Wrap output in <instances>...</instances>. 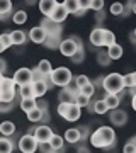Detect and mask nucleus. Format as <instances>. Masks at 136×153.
<instances>
[{
	"mask_svg": "<svg viewBox=\"0 0 136 153\" xmlns=\"http://www.w3.org/2000/svg\"><path fill=\"white\" fill-rule=\"evenodd\" d=\"M88 141L94 148H102V150H109L116 145V133L111 126H100L94 133H90Z\"/></svg>",
	"mask_w": 136,
	"mask_h": 153,
	"instance_id": "1",
	"label": "nucleus"
},
{
	"mask_svg": "<svg viewBox=\"0 0 136 153\" xmlns=\"http://www.w3.org/2000/svg\"><path fill=\"white\" fill-rule=\"evenodd\" d=\"M41 27L46 31V41H44V46L49 49H56L61 43V33H63V27L61 24H54L49 17H44L41 24Z\"/></svg>",
	"mask_w": 136,
	"mask_h": 153,
	"instance_id": "2",
	"label": "nucleus"
},
{
	"mask_svg": "<svg viewBox=\"0 0 136 153\" xmlns=\"http://www.w3.org/2000/svg\"><path fill=\"white\" fill-rule=\"evenodd\" d=\"M49 83L53 85V87H61L65 88L68 87L73 80V75H71L70 68H66V66H58V68H54L48 76Z\"/></svg>",
	"mask_w": 136,
	"mask_h": 153,
	"instance_id": "3",
	"label": "nucleus"
},
{
	"mask_svg": "<svg viewBox=\"0 0 136 153\" xmlns=\"http://www.w3.org/2000/svg\"><path fill=\"white\" fill-rule=\"evenodd\" d=\"M100 87L104 88L106 94H123L124 92V85H123V75L119 73H109L102 76V83Z\"/></svg>",
	"mask_w": 136,
	"mask_h": 153,
	"instance_id": "4",
	"label": "nucleus"
},
{
	"mask_svg": "<svg viewBox=\"0 0 136 153\" xmlns=\"http://www.w3.org/2000/svg\"><path fill=\"white\" fill-rule=\"evenodd\" d=\"M17 85L14 82V78L4 76L0 80V100L2 102H16L17 97Z\"/></svg>",
	"mask_w": 136,
	"mask_h": 153,
	"instance_id": "5",
	"label": "nucleus"
},
{
	"mask_svg": "<svg viewBox=\"0 0 136 153\" xmlns=\"http://www.w3.org/2000/svg\"><path fill=\"white\" fill-rule=\"evenodd\" d=\"M58 114H60L63 119L70 121V123H75V121L80 119L82 109L77 104H63V102H60V104H58Z\"/></svg>",
	"mask_w": 136,
	"mask_h": 153,
	"instance_id": "6",
	"label": "nucleus"
},
{
	"mask_svg": "<svg viewBox=\"0 0 136 153\" xmlns=\"http://www.w3.org/2000/svg\"><path fill=\"white\" fill-rule=\"evenodd\" d=\"M38 146H39V143L36 141V138H34L33 134H29V133L22 134V136L19 138V143H17V148H19L22 153H36Z\"/></svg>",
	"mask_w": 136,
	"mask_h": 153,
	"instance_id": "7",
	"label": "nucleus"
},
{
	"mask_svg": "<svg viewBox=\"0 0 136 153\" xmlns=\"http://www.w3.org/2000/svg\"><path fill=\"white\" fill-rule=\"evenodd\" d=\"M14 82H16V85H27V83H33L34 80V73L31 68H27V66H22V68H19V70L14 73Z\"/></svg>",
	"mask_w": 136,
	"mask_h": 153,
	"instance_id": "8",
	"label": "nucleus"
},
{
	"mask_svg": "<svg viewBox=\"0 0 136 153\" xmlns=\"http://www.w3.org/2000/svg\"><path fill=\"white\" fill-rule=\"evenodd\" d=\"M53 129L46 124H41V126H36L34 128V134L33 136L36 138V141L41 145V143H49V140L53 138Z\"/></svg>",
	"mask_w": 136,
	"mask_h": 153,
	"instance_id": "9",
	"label": "nucleus"
},
{
	"mask_svg": "<svg viewBox=\"0 0 136 153\" xmlns=\"http://www.w3.org/2000/svg\"><path fill=\"white\" fill-rule=\"evenodd\" d=\"M58 49H60V53L63 56H66V58H71V56L77 53V43L73 41L71 38H68V39H61V43H60V46H58Z\"/></svg>",
	"mask_w": 136,
	"mask_h": 153,
	"instance_id": "10",
	"label": "nucleus"
},
{
	"mask_svg": "<svg viewBox=\"0 0 136 153\" xmlns=\"http://www.w3.org/2000/svg\"><path fill=\"white\" fill-rule=\"evenodd\" d=\"M53 87L51 83H49L48 78H39V80H34L33 82V88H34V97L36 99H41L44 94L48 92L49 88Z\"/></svg>",
	"mask_w": 136,
	"mask_h": 153,
	"instance_id": "11",
	"label": "nucleus"
},
{
	"mask_svg": "<svg viewBox=\"0 0 136 153\" xmlns=\"http://www.w3.org/2000/svg\"><path fill=\"white\" fill-rule=\"evenodd\" d=\"M109 121L114 126H124L128 123V112L124 109H112L109 114Z\"/></svg>",
	"mask_w": 136,
	"mask_h": 153,
	"instance_id": "12",
	"label": "nucleus"
},
{
	"mask_svg": "<svg viewBox=\"0 0 136 153\" xmlns=\"http://www.w3.org/2000/svg\"><path fill=\"white\" fill-rule=\"evenodd\" d=\"M29 39L36 44H44V41H46V31L41 26H34L29 31Z\"/></svg>",
	"mask_w": 136,
	"mask_h": 153,
	"instance_id": "13",
	"label": "nucleus"
},
{
	"mask_svg": "<svg viewBox=\"0 0 136 153\" xmlns=\"http://www.w3.org/2000/svg\"><path fill=\"white\" fill-rule=\"evenodd\" d=\"M66 17H68V12H66L65 5L58 2V5H56V9L53 10V14L49 16V19H51V21H53L54 24H61V22L65 21Z\"/></svg>",
	"mask_w": 136,
	"mask_h": 153,
	"instance_id": "14",
	"label": "nucleus"
},
{
	"mask_svg": "<svg viewBox=\"0 0 136 153\" xmlns=\"http://www.w3.org/2000/svg\"><path fill=\"white\" fill-rule=\"evenodd\" d=\"M90 44H94V48H102L104 46V29L95 27L90 33Z\"/></svg>",
	"mask_w": 136,
	"mask_h": 153,
	"instance_id": "15",
	"label": "nucleus"
},
{
	"mask_svg": "<svg viewBox=\"0 0 136 153\" xmlns=\"http://www.w3.org/2000/svg\"><path fill=\"white\" fill-rule=\"evenodd\" d=\"M56 5H58L56 0H41V2H39V10H41L43 16L49 17L53 14V10L56 9Z\"/></svg>",
	"mask_w": 136,
	"mask_h": 153,
	"instance_id": "16",
	"label": "nucleus"
},
{
	"mask_svg": "<svg viewBox=\"0 0 136 153\" xmlns=\"http://www.w3.org/2000/svg\"><path fill=\"white\" fill-rule=\"evenodd\" d=\"M102 99H104V102L107 104L109 111L119 109V105H121V95L119 94H106Z\"/></svg>",
	"mask_w": 136,
	"mask_h": 153,
	"instance_id": "17",
	"label": "nucleus"
},
{
	"mask_svg": "<svg viewBox=\"0 0 136 153\" xmlns=\"http://www.w3.org/2000/svg\"><path fill=\"white\" fill-rule=\"evenodd\" d=\"M63 140H65V143H70V145H75V143L82 141L78 128H70V129H66L65 134H63Z\"/></svg>",
	"mask_w": 136,
	"mask_h": 153,
	"instance_id": "18",
	"label": "nucleus"
},
{
	"mask_svg": "<svg viewBox=\"0 0 136 153\" xmlns=\"http://www.w3.org/2000/svg\"><path fill=\"white\" fill-rule=\"evenodd\" d=\"M10 39H12V46H22V44H26L27 41V34L21 29H16V31H10Z\"/></svg>",
	"mask_w": 136,
	"mask_h": 153,
	"instance_id": "19",
	"label": "nucleus"
},
{
	"mask_svg": "<svg viewBox=\"0 0 136 153\" xmlns=\"http://www.w3.org/2000/svg\"><path fill=\"white\" fill-rule=\"evenodd\" d=\"M88 107H90V111L95 112V114H106V112H109V107H107V104L104 102V99H97L95 102H90Z\"/></svg>",
	"mask_w": 136,
	"mask_h": 153,
	"instance_id": "20",
	"label": "nucleus"
},
{
	"mask_svg": "<svg viewBox=\"0 0 136 153\" xmlns=\"http://www.w3.org/2000/svg\"><path fill=\"white\" fill-rule=\"evenodd\" d=\"M36 70L39 71V75L44 76V78H48L49 73L53 71V66H51V61L49 60H41L38 63V66H36Z\"/></svg>",
	"mask_w": 136,
	"mask_h": 153,
	"instance_id": "21",
	"label": "nucleus"
},
{
	"mask_svg": "<svg viewBox=\"0 0 136 153\" xmlns=\"http://www.w3.org/2000/svg\"><path fill=\"white\" fill-rule=\"evenodd\" d=\"M75 94H71L68 88H61L60 94H58V100L60 102H63V104H75Z\"/></svg>",
	"mask_w": 136,
	"mask_h": 153,
	"instance_id": "22",
	"label": "nucleus"
},
{
	"mask_svg": "<svg viewBox=\"0 0 136 153\" xmlns=\"http://www.w3.org/2000/svg\"><path fill=\"white\" fill-rule=\"evenodd\" d=\"M16 133V124L12 123V121H2L0 123V134L2 136H12Z\"/></svg>",
	"mask_w": 136,
	"mask_h": 153,
	"instance_id": "23",
	"label": "nucleus"
},
{
	"mask_svg": "<svg viewBox=\"0 0 136 153\" xmlns=\"http://www.w3.org/2000/svg\"><path fill=\"white\" fill-rule=\"evenodd\" d=\"M17 95L21 99H36L34 97V88L33 83H27V85H21L19 90H17Z\"/></svg>",
	"mask_w": 136,
	"mask_h": 153,
	"instance_id": "24",
	"label": "nucleus"
},
{
	"mask_svg": "<svg viewBox=\"0 0 136 153\" xmlns=\"http://www.w3.org/2000/svg\"><path fill=\"white\" fill-rule=\"evenodd\" d=\"M106 51H107V55H109V58H111V61L123 58V46H121V44H116L114 43L112 46H109Z\"/></svg>",
	"mask_w": 136,
	"mask_h": 153,
	"instance_id": "25",
	"label": "nucleus"
},
{
	"mask_svg": "<svg viewBox=\"0 0 136 153\" xmlns=\"http://www.w3.org/2000/svg\"><path fill=\"white\" fill-rule=\"evenodd\" d=\"M14 148H16V145H14L12 140H9L7 136L0 138V153H12Z\"/></svg>",
	"mask_w": 136,
	"mask_h": 153,
	"instance_id": "26",
	"label": "nucleus"
},
{
	"mask_svg": "<svg viewBox=\"0 0 136 153\" xmlns=\"http://www.w3.org/2000/svg\"><path fill=\"white\" fill-rule=\"evenodd\" d=\"M19 107H21L26 114H27V112H31L33 109H36V99H21Z\"/></svg>",
	"mask_w": 136,
	"mask_h": 153,
	"instance_id": "27",
	"label": "nucleus"
},
{
	"mask_svg": "<svg viewBox=\"0 0 136 153\" xmlns=\"http://www.w3.org/2000/svg\"><path fill=\"white\" fill-rule=\"evenodd\" d=\"M49 145L58 152V150H65V140H63V136H60V134H53V138L49 140Z\"/></svg>",
	"mask_w": 136,
	"mask_h": 153,
	"instance_id": "28",
	"label": "nucleus"
},
{
	"mask_svg": "<svg viewBox=\"0 0 136 153\" xmlns=\"http://www.w3.org/2000/svg\"><path fill=\"white\" fill-rule=\"evenodd\" d=\"M10 19L14 21V24L22 26V24H26V22H27V14H26V10H16L14 14H12Z\"/></svg>",
	"mask_w": 136,
	"mask_h": 153,
	"instance_id": "29",
	"label": "nucleus"
},
{
	"mask_svg": "<svg viewBox=\"0 0 136 153\" xmlns=\"http://www.w3.org/2000/svg\"><path fill=\"white\" fill-rule=\"evenodd\" d=\"M46 112H48V111H46ZM43 116H44V111L36 107V109H33L31 112H27V119L31 121V123H41Z\"/></svg>",
	"mask_w": 136,
	"mask_h": 153,
	"instance_id": "30",
	"label": "nucleus"
},
{
	"mask_svg": "<svg viewBox=\"0 0 136 153\" xmlns=\"http://www.w3.org/2000/svg\"><path fill=\"white\" fill-rule=\"evenodd\" d=\"M116 43V36L112 31H109V29H104V46L109 48V46H112Z\"/></svg>",
	"mask_w": 136,
	"mask_h": 153,
	"instance_id": "31",
	"label": "nucleus"
},
{
	"mask_svg": "<svg viewBox=\"0 0 136 153\" xmlns=\"http://www.w3.org/2000/svg\"><path fill=\"white\" fill-rule=\"evenodd\" d=\"M63 5H65L66 12L68 14H77L78 12V0H66V2H63Z\"/></svg>",
	"mask_w": 136,
	"mask_h": 153,
	"instance_id": "32",
	"label": "nucleus"
},
{
	"mask_svg": "<svg viewBox=\"0 0 136 153\" xmlns=\"http://www.w3.org/2000/svg\"><path fill=\"white\" fill-rule=\"evenodd\" d=\"M12 14V2L10 0H0V16Z\"/></svg>",
	"mask_w": 136,
	"mask_h": 153,
	"instance_id": "33",
	"label": "nucleus"
},
{
	"mask_svg": "<svg viewBox=\"0 0 136 153\" xmlns=\"http://www.w3.org/2000/svg\"><path fill=\"white\" fill-rule=\"evenodd\" d=\"M80 94L85 95V97H88V99H92V95L95 94V85H94L92 82H88L87 85H83V87L80 88Z\"/></svg>",
	"mask_w": 136,
	"mask_h": 153,
	"instance_id": "34",
	"label": "nucleus"
},
{
	"mask_svg": "<svg viewBox=\"0 0 136 153\" xmlns=\"http://www.w3.org/2000/svg\"><path fill=\"white\" fill-rule=\"evenodd\" d=\"M123 10H124V4H121V2H114L109 9V12L112 16H123Z\"/></svg>",
	"mask_w": 136,
	"mask_h": 153,
	"instance_id": "35",
	"label": "nucleus"
},
{
	"mask_svg": "<svg viewBox=\"0 0 136 153\" xmlns=\"http://www.w3.org/2000/svg\"><path fill=\"white\" fill-rule=\"evenodd\" d=\"M97 61H99L100 66H109L111 65V58H109L107 51H100V53L97 55Z\"/></svg>",
	"mask_w": 136,
	"mask_h": 153,
	"instance_id": "36",
	"label": "nucleus"
},
{
	"mask_svg": "<svg viewBox=\"0 0 136 153\" xmlns=\"http://www.w3.org/2000/svg\"><path fill=\"white\" fill-rule=\"evenodd\" d=\"M83 60H85V49H83V48H78V49H77V53L71 56V61H73L75 65H78V63H82Z\"/></svg>",
	"mask_w": 136,
	"mask_h": 153,
	"instance_id": "37",
	"label": "nucleus"
},
{
	"mask_svg": "<svg viewBox=\"0 0 136 153\" xmlns=\"http://www.w3.org/2000/svg\"><path fill=\"white\" fill-rule=\"evenodd\" d=\"M75 104L78 105V107H88V104H90V99L88 97H85V95H82V94H78L75 97Z\"/></svg>",
	"mask_w": 136,
	"mask_h": 153,
	"instance_id": "38",
	"label": "nucleus"
},
{
	"mask_svg": "<svg viewBox=\"0 0 136 153\" xmlns=\"http://www.w3.org/2000/svg\"><path fill=\"white\" fill-rule=\"evenodd\" d=\"M123 153H136V136L131 138L129 141L124 145V148H123Z\"/></svg>",
	"mask_w": 136,
	"mask_h": 153,
	"instance_id": "39",
	"label": "nucleus"
},
{
	"mask_svg": "<svg viewBox=\"0 0 136 153\" xmlns=\"http://www.w3.org/2000/svg\"><path fill=\"white\" fill-rule=\"evenodd\" d=\"M123 85H124V88L135 87V78H133V71H131V73H126V75H123Z\"/></svg>",
	"mask_w": 136,
	"mask_h": 153,
	"instance_id": "40",
	"label": "nucleus"
},
{
	"mask_svg": "<svg viewBox=\"0 0 136 153\" xmlns=\"http://www.w3.org/2000/svg\"><path fill=\"white\" fill-rule=\"evenodd\" d=\"M14 105H16V102H2V100H0V114L10 112V111L14 109Z\"/></svg>",
	"mask_w": 136,
	"mask_h": 153,
	"instance_id": "41",
	"label": "nucleus"
},
{
	"mask_svg": "<svg viewBox=\"0 0 136 153\" xmlns=\"http://www.w3.org/2000/svg\"><path fill=\"white\" fill-rule=\"evenodd\" d=\"M73 80H75V85L78 88H82L83 85H87V83L90 82V80H88V76H85V75H77Z\"/></svg>",
	"mask_w": 136,
	"mask_h": 153,
	"instance_id": "42",
	"label": "nucleus"
},
{
	"mask_svg": "<svg viewBox=\"0 0 136 153\" xmlns=\"http://www.w3.org/2000/svg\"><path fill=\"white\" fill-rule=\"evenodd\" d=\"M0 41H2V44H4V48H10L12 46V39H10V34L9 33H2L0 34Z\"/></svg>",
	"mask_w": 136,
	"mask_h": 153,
	"instance_id": "43",
	"label": "nucleus"
},
{
	"mask_svg": "<svg viewBox=\"0 0 136 153\" xmlns=\"http://www.w3.org/2000/svg\"><path fill=\"white\" fill-rule=\"evenodd\" d=\"M90 9L95 12H102L104 9V0H92L90 2Z\"/></svg>",
	"mask_w": 136,
	"mask_h": 153,
	"instance_id": "44",
	"label": "nucleus"
},
{
	"mask_svg": "<svg viewBox=\"0 0 136 153\" xmlns=\"http://www.w3.org/2000/svg\"><path fill=\"white\" fill-rule=\"evenodd\" d=\"M78 131H80V138H82V141H83V140H88V136H90L88 126H82V128H78Z\"/></svg>",
	"mask_w": 136,
	"mask_h": 153,
	"instance_id": "45",
	"label": "nucleus"
},
{
	"mask_svg": "<svg viewBox=\"0 0 136 153\" xmlns=\"http://www.w3.org/2000/svg\"><path fill=\"white\" fill-rule=\"evenodd\" d=\"M36 107L46 112V111H48V102H46V100H43V99H36Z\"/></svg>",
	"mask_w": 136,
	"mask_h": 153,
	"instance_id": "46",
	"label": "nucleus"
},
{
	"mask_svg": "<svg viewBox=\"0 0 136 153\" xmlns=\"http://www.w3.org/2000/svg\"><path fill=\"white\" fill-rule=\"evenodd\" d=\"M90 2H92V0H78V7H80L82 10L87 12L88 9H90Z\"/></svg>",
	"mask_w": 136,
	"mask_h": 153,
	"instance_id": "47",
	"label": "nucleus"
},
{
	"mask_svg": "<svg viewBox=\"0 0 136 153\" xmlns=\"http://www.w3.org/2000/svg\"><path fill=\"white\" fill-rule=\"evenodd\" d=\"M5 70H7V63H5L4 58H0V71H2V73H5Z\"/></svg>",
	"mask_w": 136,
	"mask_h": 153,
	"instance_id": "48",
	"label": "nucleus"
},
{
	"mask_svg": "<svg viewBox=\"0 0 136 153\" xmlns=\"http://www.w3.org/2000/svg\"><path fill=\"white\" fill-rule=\"evenodd\" d=\"M77 153H90V152H88V148H85V146H78Z\"/></svg>",
	"mask_w": 136,
	"mask_h": 153,
	"instance_id": "49",
	"label": "nucleus"
},
{
	"mask_svg": "<svg viewBox=\"0 0 136 153\" xmlns=\"http://www.w3.org/2000/svg\"><path fill=\"white\" fill-rule=\"evenodd\" d=\"M48 121H49V114H48V112H44L43 119H41V124H44V123H48Z\"/></svg>",
	"mask_w": 136,
	"mask_h": 153,
	"instance_id": "50",
	"label": "nucleus"
},
{
	"mask_svg": "<svg viewBox=\"0 0 136 153\" xmlns=\"http://www.w3.org/2000/svg\"><path fill=\"white\" fill-rule=\"evenodd\" d=\"M131 107H133V109L136 111V94L133 95V97H131Z\"/></svg>",
	"mask_w": 136,
	"mask_h": 153,
	"instance_id": "51",
	"label": "nucleus"
},
{
	"mask_svg": "<svg viewBox=\"0 0 136 153\" xmlns=\"http://www.w3.org/2000/svg\"><path fill=\"white\" fill-rule=\"evenodd\" d=\"M128 94H129L131 97H133V95L136 94V85H135V87H131V88H128Z\"/></svg>",
	"mask_w": 136,
	"mask_h": 153,
	"instance_id": "52",
	"label": "nucleus"
},
{
	"mask_svg": "<svg viewBox=\"0 0 136 153\" xmlns=\"http://www.w3.org/2000/svg\"><path fill=\"white\" fill-rule=\"evenodd\" d=\"M129 7H131V12L136 14V2H129Z\"/></svg>",
	"mask_w": 136,
	"mask_h": 153,
	"instance_id": "53",
	"label": "nucleus"
},
{
	"mask_svg": "<svg viewBox=\"0 0 136 153\" xmlns=\"http://www.w3.org/2000/svg\"><path fill=\"white\" fill-rule=\"evenodd\" d=\"M5 51V48H4V44H2V41H0V53H4Z\"/></svg>",
	"mask_w": 136,
	"mask_h": 153,
	"instance_id": "54",
	"label": "nucleus"
},
{
	"mask_svg": "<svg viewBox=\"0 0 136 153\" xmlns=\"http://www.w3.org/2000/svg\"><path fill=\"white\" fill-rule=\"evenodd\" d=\"M131 36H133V38L136 39V27H135V31H133V34H131Z\"/></svg>",
	"mask_w": 136,
	"mask_h": 153,
	"instance_id": "55",
	"label": "nucleus"
},
{
	"mask_svg": "<svg viewBox=\"0 0 136 153\" xmlns=\"http://www.w3.org/2000/svg\"><path fill=\"white\" fill-rule=\"evenodd\" d=\"M133 78H135V85H136V71H133Z\"/></svg>",
	"mask_w": 136,
	"mask_h": 153,
	"instance_id": "56",
	"label": "nucleus"
},
{
	"mask_svg": "<svg viewBox=\"0 0 136 153\" xmlns=\"http://www.w3.org/2000/svg\"><path fill=\"white\" fill-rule=\"evenodd\" d=\"M2 78H4V73H2V71H0V80H2Z\"/></svg>",
	"mask_w": 136,
	"mask_h": 153,
	"instance_id": "57",
	"label": "nucleus"
}]
</instances>
